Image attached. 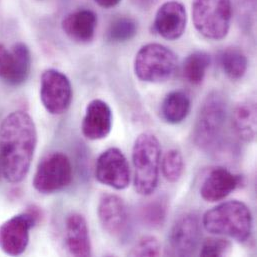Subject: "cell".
<instances>
[{
  "label": "cell",
  "mask_w": 257,
  "mask_h": 257,
  "mask_svg": "<svg viewBox=\"0 0 257 257\" xmlns=\"http://www.w3.org/2000/svg\"><path fill=\"white\" fill-rule=\"evenodd\" d=\"M37 144V130L25 111L8 114L0 124V169L4 179L19 183L27 175Z\"/></svg>",
  "instance_id": "cell-1"
},
{
  "label": "cell",
  "mask_w": 257,
  "mask_h": 257,
  "mask_svg": "<svg viewBox=\"0 0 257 257\" xmlns=\"http://www.w3.org/2000/svg\"><path fill=\"white\" fill-rule=\"evenodd\" d=\"M202 225L211 234L246 242L252 233V214L244 202L229 200L207 210Z\"/></svg>",
  "instance_id": "cell-2"
},
{
  "label": "cell",
  "mask_w": 257,
  "mask_h": 257,
  "mask_svg": "<svg viewBox=\"0 0 257 257\" xmlns=\"http://www.w3.org/2000/svg\"><path fill=\"white\" fill-rule=\"evenodd\" d=\"M228 117V103L220 91L210 92L203 100L193 129V141L202 150H212L221 141Z\"/></svg>",
  "instance_id": "cell-3"
},
{
  "label": "cell",
  "mask_w": 257,
  "mask_h": 257,
  "mask_svg": "<svg viewBox=\"0 0 257 257\" xmlns=\"http://www.w3.org/2000/svg\"><path fill=\"white\" fill-rule=\"evenodd\" d=\"M161 146L158 138L150 132L138 135L132 147L134 188L143 196L151 195L157 188Z\"/></svg>",
  "instance_id": "cell-4"
},
{
  "label": "cell",
  "mask_w": 257,
  "mask_h": 257,
  "mask_svg": "<svg viewBox=\"0 0 257 257\" xmlns=\"http://www.w3.org/2000/svg\"><path fill=\"white\" fill-rule=\"evenodd\" d=\"M177 64V55L170 48L159 43H148L136 53L133 69L141 81L162 83L173 76Z\"/></svg>",
  "instance_id": "cell-5"
},
{
  "label": "cell",
  "mask_w": 257,
  "mask_h": 257,
  "mask_svg": "<svg viewBox=\"0 0 257 257\" xmlns=\"http://www.w3.org/2000/svg\"><path fill=\"white\" fill-rule=\"evenodd\" d=\"M192 19L195 29L205 38L221 40L229 32L232 19L230 0H193Z\"/></svg>",
  "instance_id": "cell-6"
},
{
  "label": "cell",
  "mask_w": 257,
  "mask_h": 257,
  "mask_svg": "<svg viewBox=\"0 0 257 257\" xmlns=\"http://www.w3.org/2000/svg\"><path fill=\"white\" fill-rule=\"evenodd\" d=\"M41 212L31 205L0 225V249L7 255L18 256L24 253L29 243L30 229L38 224Z\"/></svg>",
  "instance_id": "cell-7"
},
{
  "label": "cell",
  "mask_w": 257,
  "mask_h": 257,
  "mask_svg": "<svg viewBox=\"0 0 257 257\" xmlns=\"http://www.w3.org/2000/svg\"><path fill=\"white\" fill-rule=\"evenodd\" d=\"M72 178L70 159L64 153L52 152L39 162L33 177V187L41 194H51L66 188Z\"/></svg>",
  "instance_id": "cell-8"
},
{
  "label": "cell",
  "mask_w": 257,
  "mask_h": 257,
  "mask_svg": "<svg viewBox=\"0 0 257 257\" xmlns=\"http://www.w3.org/2000/svg\"><path fill=\"white\" fill-rule=\"evenodd\" d=\"M40 99L52 115L66 112L72 101V86L68 77L56 69L45 70L40 79Z\"/></svg>",
  "instance_id": "cell-9"
},
{
  "label": "cell",
  "mask_w": 257,
  "mask_h": 257,
  "mask_svg": "<svg viewBox=\"0 0 257 257\" xmlns=\"http://www.w3.org/2000/svg\"><path fill=\"white\" fill-rule=\"evenodd\" d=\"M95 177L100 183L116 190L128 187V161L119 148L110 147L99 155L95 164Z\"/></svg>",
  "instance_id": "cell-10"
},
{
  "label": "cell",
  "mask_w": 257,
  "mask_h": 257,
  "mask_svg": "<svg viewBox=\"0 0 257 257\" xmlns=\"http://www.w3.org/2000/svg\"><path fill=\"white\" fill-rule=\"evenodd\" d=\"M201 228L195 213H185L173 224L169 236V254L190 256L195 253L200 243Z\"/></svg>",
  "instance_id": "cell-11"
},
{
  "label": "cell",
  "mask_w": 257,
  "mask_h": 257,
  "mask_svg": "<svg viewBox=\"0 0 257 257\" xmlns=\"http://www.w3.org/2000/svg\"><path fill=\"white\" fill-rule=\"evenodd\" d=\"M31 54L24 43L15 44L11 51L0 44V78L10 85H21L28 78Z\"/></svg>",
  "instance_id": "cell-12"
},
{
  "label": "cell",
  "mask_w": 257,
  "mask_h": 257,
  "mask_svg": "<svg viewBox=\"0 0 257 257\" xmlns=\"http://www.w3.org/2000/svg\"><path fill=\"white\" fill-rule=\"evenodd\" d=\"M97 214L103 230L113 237L123 236L129 225L128 211L122 198L115 194L101 196Z\"/></svg>",
  "instance_id": "cell-13"
},
{
  "label": "cell",
  "mask_w": 257,
  "mask_h": 257,
  "mask_svg": "<svg viewBox=\"0 0 257 257\" xmlns=\"http://www.w3.org/2000/svg\"><path fill=\"white\" fill-rule=\"evenodd\" d=\"M153 25L155 31L164 39L176 40L180 38L187 26L185 6L176 0L163 3L156 12Z\"/></svg>",
  "instance_id": "cell-14"
},
{
  "label": "cell",
  "mask_w": 257,
  "mask_h": 257,
  "mask_svg": "<svg viewBox=\"0 0 257 257\" xmlns=\"http://www.w3.org/2000/svg\"><path fill=\"white\" fill-rule=\"evenodd\" d=\"M242 183V177L224 167L213 168L205 177L200 195L207 202H218L225 199Z\"/></svg>",
  "instance_id": "cell-15"
},
{
  "label": "cell",
  "mask_w": 257,
  "mask_h": 257,
  "mask_svg": "<svg viewBox=\"0 0 257 257\" xmlns=\"http://www.w3.org/2000/svg\"><path fill=\"white\" fill-rule=\"evenodd\" d=\"M112 128V110L101 99L91 100L85 109L81 123L82 134L89 140H100L107 137Z\"/></svg>",
  "instance_id": "cell-16"
},
{
  "label": "cell",
  "mask_w": 257,
  "mask_h": 257,
  "mask_svg": "<svg viewBox=\"0 0 257 257\" xmlns=\"http://www.w3.org/2000/svg\"><path fill=\"white\" fill-rule=\"evenodd\" d=\"M65 240L69 253L73 256H91L92 248L89 229L84 216L73 212L69 214L65 222Z\"/></svg>",
  "instance_id": "cell-17"
},
{
  "label": "cell",
  "mask_w": 257,
  "mask_h": 257,
  "mask_svg": "<svg viewBox=\"0 0 257 257\" xmlns=\"http://www.w3.org/2000/svg\"><path fill=\"white\" fill-rule=\"evenodd\" d=\"M97 25L94 12L82 9L68 14L62 21L65 34L77 43H89L93 40Z\"/></svg>",
  "instance_id": "cell-18"
},
{
  "label": "cell",
  "mask_w": 257,
  "mask_h": 257,
  "mask_svg": "<svg viewBox=\"0 0 257 257\" xmlns=\"http://www.w3.org/2000/svg\"><path fill=\"white\" fill-rule=\"evenodd\" d=\"M232 127L236 135L245 143H252L256 138V103L245 99L234 107Z\"/></svg>",
  "instance_id": "cell-19"
},
{
  "label": "cell",
  "mask_w": 257,
  "mask_h": 257,
  "mask_svg": "<svg viewBox=\"0 0 257 257\" xmlns=\"http://www.w3.org/2000/svg\"><path fill=\"white\" fill-rule=\"evenodd\" d=\"M191 109V101L187 93L181 90L169 92L160 107L162 119L169 124H178L186 119Z\"/></svg>",
  "instance_id": "cell-20"
},
{
  "label": "cell",
  "mask_w": 257,
  "mask_h": 257,
  "mask_svg": "<svg viewBox=\"0 0 257 257\" xmlns=\"http://www.w3.org/2000/svg\"><path fill=\"white\" fill-rule=\"evenodd\" d=\"M219 65L231 80H240L246 73L248 60L244 52L237 47H227L218 55Z\"/></svg>",
  "instance_id": "cell-21"
},
{
  "label": "cell",
  "mask_w": 257,
  "mask_h": 257,
  "mask_svg": "<svg viewBox=\"0 0 257 257\" xmlns=\"http://www.w3.org/2000/svg\"><path fill=\"white\" fill-rule=\"evenodd\" d=\"M210 62L211 57L205 51H195L189 54L183 62L182 72L184 78L192 85L201 84Z\"/></svg>",
  "instance_id": "cell-22"
},
{
  "label": "cell",
  "mask_w": 257,
  "mask_h": 257,
  "mask_svg": "<svg viewBox=\"0 0 257 257\" xmlns=\"http://www.w3.org/2000/svg\"><path fill=\"white\" fill-rule=\"evenodd\" d=\"M167 211V200L163 197H157L149 202H146L140 208L139 217L143 225L148 228L156 229L164 224Z\"/></svg>",
  "instance_id": "cell-23"
},
{
  "label": "cell",
  "mask_w": 257,
  "mask_h": 257,
  "mask_svg": "<svg viewBox=\"0 0 257 257\" xmlns=\"http://www.w3.org/2000/svg\"><path fill=\"white\" fill-rule=\"evenodd\" d=\"M161 170L167 181L171 183L177 182L184 171V159L181 152L177 149L166 151L162 158Z\"/></svg>",
  "instance_id": "cell-24"
},
{
  "label": "cell",
  "mask_w": 257,
  "mask_h": 257,
  "mask_svg": "<svg viewBox=\"0 0 257 257\" xmlns=\"http://www.w3.org/2000/svg\"><path fill=\"white\" fill-rule=\"evenodd\" d=\"M137 23L130 17L116 18L109 26L107 37L111 42L123 43L137 34Z\"/></svg>",
  "instance_id": "cell-25"
},
{
  "label": "cell",
  "mask_w": 257,
  "mask_h": 257,
  "mask_svg": "<svg viewBox=\"0 0 257 257\" xmlns=\"http://www.w3.org/2000/svg\"><path fill=\"white\" fill-rule=\"evenodd\" d=\"M231 249V242L223 237L207 238L201 245L200 256H223Z\"/></svg>",
  "instance_id": "cell-26"
},
{
  "label": "cell",
  "mask_w": 257,
  "mask_h": 257,
  "mask_svg": "<svg viewBox=\"0 0 257 257\" xmlns=\"http://www.w3.org/2000/svg\"><path fill=\"white\" fill-rule=\"evenodd\" d=\"M161 245L154 236L147 235L141 237L129 252L130 256H158L160 254Z\"/></svg>",
  "instance_id": "cell-27"
},
{
  "label": "cell",
  "mask_w": 257,
  "mask_h": 257,
  "mask_svg": "<svg viewBox=\"0 0 257 257\" xmlns=\"http://www.w3.org/2000/svg\"><path fill=\"white\" fill-rule=\"evenodd\" d=\"M99 6L103 8H112L120 3L121 0H94Z\"/></svg>",
  "instance_id": "cell-28"
}]
</instances>
